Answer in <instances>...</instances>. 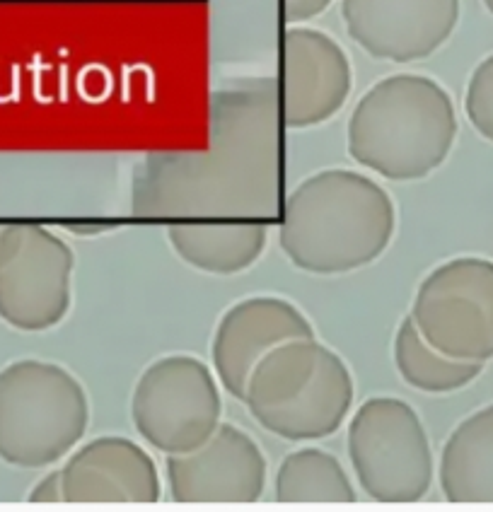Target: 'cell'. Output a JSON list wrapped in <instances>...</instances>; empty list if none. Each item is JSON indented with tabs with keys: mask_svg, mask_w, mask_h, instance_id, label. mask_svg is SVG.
<instances>
[{
	"mask_svg": "<svg viewBox=\"0 0 493 512\" xmlns=\"http://www.w3.org/2000/svg\"><path fill=\"white\" fill-rule=\"evenodd\" d=\"M348 34L370 56L409 63L435 54L460 22V0H344Z\"/></svg>",
	"mask_w": 493,
	"mask_h": 512,
	"instance_id": "cell-12",
	"label": "cell"
},
{
	"mask_svg": "<svg viewBox=\"0 0 493 512\" xmlns=\"http://www.w3.org/2000/svg\"><path fill=\"white\" fill-rule=\"evenodd\" d=\"M66 503H158L160 474L141 445L119 435L87 442L63 464Z\"/></svg>",
	"mask_w": 493,
	"mask_h": 512,
	"instance_id": "cell-14",
	"label": "cell"
},
{
	"mask_svg": "<svg viewBox=\"0 0 493 512\" xmlns=\"http://www.w3.org/2000/svg\"><path fill=\"white\" fill-rule=\"evenodd\" d=\"M90 421L87 394L66 368L15 360L0 370V459L42 469L78 445Z\"/></svg>",
	"mask_w": 493,
	"mask_h": 512,
	"instance_id": "cell-5",
	"label": "cell"
},
{
	"mask_svg": "<svg viewBox=\"0 0 493 512\" xmlns=\"http://www.w3.org/2000/svg\"><path fill=\"white\" fill-rule=\"evenodd\" d=\"M457 114L426 75H392L363 95L348 121V155L392 182L428 177L448 160Z\"/></svg>",
	"mask_w": 493,
	"mask_h": 512,
	"instance_id": "cell-3",
	"label": "cell"
},
{
	"mask_svg": "<svg viewBox=\"0 0 493 512\" xmlns=\"http://www.w3.org/2000/svg\"><path fill=\"white\" fill-rule=\"evenodd\" d=\"M394 365L409 387L428 394L457 392L477 380L484 370V363L450 358L433 348L416 329L411 314L402 319L394 336Z\"/></svg>",
	"mask_w": 493,
	"mask_h": 512,
	"instance_id": "cell-17",
	"label": "cell"
},
{
	"mask_svg": "<svg viewBox=\"0 0 493 512\" xmlns=\"http://www.w3.org/2000/svg\"><path fill=\"white\" fill-rule=\"evenodd\" d=\"M278 503H353L356 488L339 459L317 447L290 452L276 474Z\"/></svg>",
	"mask_w": 493,
	"mask_h": 512,
	"instance_id": "cell-18",
	"label": "cell"
},
{
	"mask_svg": "<svg viewBox=\"0 0 493 512\" xmlns=\"http://www.w3.org/2000/svg\"><path fill=\"white\" fill-rule=\"evenodd\" d=\"M351 63L329 34L288 27L281 42L278 104L286 128L329 121L351 95Z\"/></svg>",
	"mask_w": 493,
	"mask_h": 512,
	"instance_id": "cell-10",
	"label": "cell"
},
{
	"mask_svg": "<svg viewBox=\"0 0 493 512\" xmlns=\"http://www.w3.org/2000/svg\"><path fill=\"white\" fill-rule=\"evenodd\" d=\"M223 401L213 372L194 356H165L138 377L131 397L133 426L165 455L203 445L220 426Z\"/></svg>",
	"mask_w": 493,
	"mask_h": 512,
	"instance_id": "cell-7",
	"label": "cell"
},
{
	"mask_svg": "<svg viewBox=\"0 0 493 512\" xmlns=\"http://www.w3.org/2000/svg\"><path fill=\"white\" fill-rule=\"evenodd\" d=\"M394 225V203L380 184L351 170H324L283 201L278 242L300 271L336 276L375 261Z\"/></svg>",
	"mask_w": 493,
	"mask_h": 512,
	"instance_id": "cell-2",
	"label": "cell"
},
{
	"mask_svg": "<svg viewBox=\"0 0 493 512\" xmlns=\"http://www.w3.org/2000/svg\"><path fill=\"white\" fill-rule=\"evenodd\" d=\"M167 481L177 503H257L266 459L245 430L220 423L196 450L167 455Z\"/></svg>",
	"mask_w": 493,
	"mask_h": 512,
	"instance_id": "cell-11",
	"label": "cell"
},
{
	"mask_svg": "<svg viewBox=\"0 0 493 512\" xmlns=\"http://www.w3.org/2000/svg\"><path fill=\"white\" fill-rule=\"evenodd\" d=\"M73 252L37 223L0 228V319L17 331L56 327L71 307Z\"/></svg>",
	"mask_w": 493,
	"mask_h": 512,
	"instance_id": "cell-9",
	"label": "cell"
},
{
	"mask_svg": "<svg viewBox=\"0 0 493 512\" xmlns=\"http://www.w3.org/2000/svg\"><path fill=\"white\" fill-rule=\"evenodd\" d=\"M261 220H189L167 228L172 249L203 273L232 276L249 269L266 247Z\"/></svg>",
	"mask_w": 493,
	"mask_h": 512,
	"instance_id": "cell-15",
	"label": "cell"
},
{
	"mask_svg": "<svg viewBox=\"0 0 493 512\" xmlns=\"http://www.w3.org/2000/svg\"><path fill=\"white\" fill-rule=\"evenodd\" d=\"M63 479L61 469L46 474L37 486L29 491V503H63Z\"/></svg>",
	"mask_w": 493,
	"mask_h": 512,
	"instance_id": "cell-21",
	"label": "cell"
},
{
	"mask_svg": "<svg viewBox=\"0 0 493 512\" xmlns=\"http://www.w3.org/2000/svg\"><path fill=\"white\" fill-rule=\"evenodd\" d=\"M440 488L450 503H493V404L450 433L440 455Z\"/></svg>",
	"mask_w": 493,
	"mask_h": 512,
	"instance_id": "cell-16",
	"label": "cell"
},
{
	"mask_svg": "<svg viewBox=\"0 0 493 512\" xmlns=\"http://www.w3.org/2000/svg\"><path fill=\"white\" fill-rule=\"evenodd\" d=\"M310 319L293 302L259 295L232 305L213 336V368L235 399L245 397L252 370L269 351L293 339H312Z\"/></svg>",
	"mask_w": 493,
	"mask_h": 512,
	"instance_id": "cell-13",
	"label": "cell"
},
{
	"mask_svg": "<svg viewBox=\"0 0 493 512\" xmlns=\"http://www.w3.org/2000/svg\"><path fill=\"white\" fill-rule=\"evenodd\" d=\"M411 319L445 356L486 363L493 358V261L457 256L423 278Z\"/></svg>",
	"mask_w": 493,
	"mask_h": 512,
	"instance_id": "cell-8",
	"label": "cell"
},
{
	"mask_svg": "<svg viewBox=\"0 0 493 512\" xmlns=\"http://www.w3.org/2000/svg\"><path fill=\"white\" fill-rule=\"evenodd\" d=\"M484 5H486V10L493 15V0H484Z\"/></svg>",
	"mask_w": 493,
	"mask_h": 512,
	"instance_id": "cell-22",
	"label": "cell"
},
{
	"mask_svg": "<svg viewBox=\"0 0 493 512\" xmlns=\"http://www.w3.org/2000/svg\"><path fill=\"white\" fill-rule=\"evenodd\" d=\"M281 126L274 78L223 87L211 102V145L145 157L133 177V213L276 223L283 211Z\"/></svg>",
	"mask_w": 493,
	"mask_h": 512,
	"instance_id": "cell-1",
	"label": "cell"
},
{
	"mask_svg": "<svg viewBox=\"0 0 493 512\" xmlns=\"http://www.w3.org/2000/svg\"><path fill=\"white\" fill-rule=\"evenodd\" d=\"M245 406L259 426L290 442L334 435L353 404V377L329 346L293 339L259 360L245 387Z\"/></svg>",
	"mask_w": 493,
	"mask_h": 512,
	"instance_id": "cell-4",
	"label": "cell"
},
{
	"mask_svg": "<svg viewBox=\"0 0 493 512\" xmlns=\"http://www.w3.org/2000/svg\"><path fill=\"white\" fill-rule=\"evenodd\" d=\"M332 5V0H283L286 22H307Z\"/></svg>",
	"mask_w": 493,
	"mask_h": 512,
	"instance_id": "cell-20",
	"label": "cell"
},
{
	"mask_svg": "<svg viewBox=\"0 0 493 512\" xmlns=\"http://www.w3.org/2000/svg\"><path fill=\"white\" fill-rule=\"evenodd\" d=\"M464 112L474 131L493 143V54L474 68L464 95Z\"/></svg>",
	"mask_w": 493,
	"mask_h": 512,
	"instance_id": "cell-19",
	"label": "cell"
},
{
	"mask_svg": "<svg viewBox=\"0 0 493 512\" xmlns=\"http://www.w3.org/2000/svg\"><path fill=\"white\" fill-rule=\"evenodd\" d=\"M348 457L377 503H416L433 484V452L419 413L402 399H368L348 423Z\"/></svg>",
	"mask_w": 493,
	"mask_h": 512,
	"instance_id": "cell-6",
	"label": "cell"
}]
</instances>
